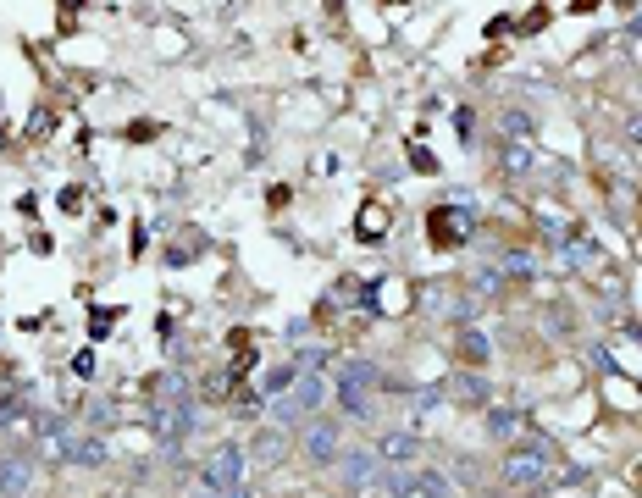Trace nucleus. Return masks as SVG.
<instances>
[{
  "instance_id": "obj_8",
  "label": "nucleus",
  "mask_w": 642,
  "mask_h": 498,
  "mask_svg": "<svg viewBox=\"0 0 642 498\" xmlns=\"http://www.w3.org/2000/svg\"><path fill=\"white\" fill-rule=\"evenodd\" d=\"M34 460H23V454H12V460H0V498H28V487H34Z\"/></svg>"
},
{
  "instance_id": "obj_25",
  "label": "nucleus",
  "mask_w": 642,
  "mask_h": 498,
  "mask_svg": "<svg viewBox=\"0 0 642 498\" xmlns=\"http://www.w3.org/2000/svg\"><path fill=\"white\" fill-rule=\"evenodd\" d=\"M111 498H122V493H111Z\"/></svg>"
},
{
  "instance_id": "obj_2",
  "label": "nucleus",
  "mask_w": 642,
  "mask_h": 498,
  "mask_svg": "<svg viewBox=\"0 0 642 498\" xmlns=\"http://www.w3.org/2000/svg\"><path fill=\"white\" fill-rule=\"evenodd\" d=\"M194 415H200V404H194L189 393L150 399V432H155V443H161V449H178V443L194 432Z\"/></svg>"
},
{
  "instance_id": "obj_12",
  "label": "nucleus",
  "mask_w": 642,
  "mask_h": 498,
  "mask_svg": "<svg viewBox=\"0 0 642 498\" xmlns=\"http://www.w3.org/2000/svg\"><path fill=\"white\" fill-rule=\"evenodd\" d=\"M333 393H338V410H344L349 421H371V415H377V404H371V388H355V382H338V377H333Z\"/></svg>"
},
{
  "instance_id": "obj_16",
  "label": "nucleus",
  "mask_w": 642,
  "mask_h": 498,
  "mask_svg": "<svg viewBox=\"0 0 642 498\" xmlns=\"http://www.w3.org/2000/svg\"><path fill=\"white\" fill-rule=\"evenodd\" d=\"M294 382H299V366H294V360H283V366H272L261 377V399H277V393H288Z\"/></svg>"
},
{
  "instance_id": "obj_15",
  "label": "nucleus",
  "mask_w": 642,
  "mask_h": 498,
  "mask_svg": "<svg viewBox=\"0 0 642 498\" xmlns=\"http://www.w3.org/2000/svg\"><path fill=\"white\" fill-rule=\"evenodd\" d=\"M454 493V482L443 471H432V465H421L416 471V487H410V498H449Z\"/></svg>"
},
{
  "instance_id": "obj_13",
  "label": "nucleus",
  "mask_w": 642,
  "mask_h": 498,
  "mask_svg": "<svg viewBox=\"0 0 642 498\" xmlns=\"http://www.w3.org/2000/svg\"><path fill=\"white\" fill-rule=\"evenodd\" d=\"M288 449H294V443H288V427H272V421H266V427H261V438H255V449H250V460L277 465Z\"/></svg>"
},
{
  "instance_id": "obj_14",
  "label": "nucleus",
  "mask_w": 642,
  "mask_h": 498,
  "mask_svg": "<svg viewBox=\"0 0 642 498\" xmlns=\"http://www.w3.org/2000/svg\"><path fill=\"white\" fill-rule=\"evenodd\" d=\"M515 427H526V415L515 404H488V438H515Z\"/></svg>"
},
{
  "instance_id": "obj_11",
  "label": "nucleus",
  "mask_w": 642,
  "mask_h": 498,
  "mask_svg": "<svg viewBox=\"0 0 642 498\" xmlns=\"http://www.w3.org/2000/svg\"><path fill=\"white\" fill-rule=\"evenodd\" d=\"M327 393H333V382H321V371H299V382H294V399H299V410H305V421H310V415H321Z\"/></svg>"
},
{
  "instance_id": "obj_4",
  "label": "nucleus",
  "mask_w": 642,
  "mask_h": 498,
  "mask_svg": "<svg viewBox=\"0 0 642 498\" xmlns=\"http://www.w3.org/2000/svg\"><path fill=\"white\" fill-rule=\"evenodd\" d=\"M299 454H305L316 471L338 465V454H344V427H338L333 415H310V421H299Z\"/></svg>"
},
{
  "instance_id": "obj_24",
  "label": "nucleus",
  "mask_w": 642,
  "mask_h": 498,
  "mask_svg": "<svg viewBox=\"0 0 642 498\" xmlns=\"http://www.w3.org/2000/svg\"><path fill=\"white\" fill-rule=\"evenodd\" d=\"M626 139H631V144H637V150H642V117H631V122H626Z\"/></svg>"
},
{
  "instance_id": "obj_20",
  "label": "nucleus",
  "mask_w": 642,
  "mask_h": 498,
  "mask_svg": "<svg viewBox=\"0 0 642 498\" xmlns=\"http://www.w3.org/2000/svg\"><path fill=\"white\" fill-rule=\"evenodd\" d=\"M294 366L299 371H327V366H333V349H327V344H321V349H299Z\"/></svg>"
},
{
  "instance_id": "obj_3",
  "label": "nucleus",
  "mask_w": 642,
  "mask_h": 498,
  "mask_svg": "<svg viewBox=\"0 0 642 498\" xmlns=\"http://www.w3.org/2000/svg\"><path fill=\"white\" fill-rule=\"evenodd\" d=\"M382 454L371 449V443H360V449H344L338 454V487H344L349 498H371V493H382Z\"/></svg>"
},
{
  "instance_id": "obj_7",
  "label": "nucleus",
  "mask_w": 642,
  "mask_h": 498,
  "mask_svg": "<svg viewBox=\"0 0 642 498\" xmlns=\"http://www.w3.org/2000/svg\"><path fill=\"white\" fill-rule=\"evenodd\" d=\"M56 465H78V471H89V465H106V438H100V432H72Z\"/></svg>"
},
{
  "instance_id": "obj_6",
  "label": "nucleus",
  "mask_w": 642,
  "mask_h": 498,
  "mask_svg": "<svg viewBox=\"0 0 642 498\" xmlns=\"http://www.w3.org/2000/svg\"><path fill=\"white\" fill-rule=\"evenodd\" d=\"M371 449L382 454V465H416V454H421V432L416 427H388Z\"/></svg>"
},
{
  "instance_id": "obj_23",
  "label": "nucleus",
  "mask_w": 642,
  "mask_h": 498,
  "mask_svg": "<svg viewBox=\"0 0 642 498\" xmlns=\"http://www.w3.org/2000/svg\"><path fill=\"white\" fill-rule=\"evenodd\" d=\"M189 498H250V487H238V493H216V487H205V482H200Z\"/></svg>"
},
{
  "instance_id": "obj_9",
  "label": "nucleus",
  "mask_w": 642,
  "mask_h": 498,
  "mask_svg": "<svg viewBox=\"0 0 642 498\" xmlns=\"http://www.w3.org/2000/svg\"><path fill=\"white\" fill-rule=\"evenodd\" d=\"M532 161H537L532 139H504L499 144V172L504 178H532Z\"/></svg>"
},
{
  "instance_id": "obj_18",
  "label": "nucleus",
  "mask_w": 642,
  "mask_h": 498,
  "mask_svg": "<svg viewBox=\"0 0 642 498\" xmlns=\"http://www.w3.org/2000/svg\"><path fill=\"white\" fill-rule=\"evenodd\" d=\"M454 338H460V355H465V360H476V366H482V360L493 355V349H488V332H476V327H460V332H454Z\"/></svg>"
},
{
  "instance_id": "obj_21",
  "label": "nucleus",
  "mask_w": 642,
  "mask_h": 498,
  "mask_svg": "<svg viewBox=\"0 0 642 498\" xmlns=\"http://www.w3.org/2000/svg\"><path fill=\"white\" fill-rule=\"evenodd\" d=\"M504 139H532V117L526 111H504Z\"/></svg>"
},
{
  "instance_id": "obj_1",
  "label": "nucleus",
  "mask_w": 642,
  "mask_h": 498,
  "mask_svg": "<svg viewBox=\"0 0 642 498\" xmlns=\"http://www.w3.org/2000/svg\"><path fill=\"white\" fill-rule=\"evenodd\" d=\"M200 482L216 487V493H238V487H250V449L233 438L211 443V454L200 460Z\"/></svg>"
},
{
  "instance_id": "obj_10",
  "label": "nucleus",
  "mask_w": 642,
  "mask_h": 498,
  "mask_svg": "<svg viewBox=\"0 0 642 498\" xmlns=\"http://www.w3.org/2000/svg\"><path fill=\"white\" fill-rule=\"evenodd\" d=\"M449 399H454V404H476V410H488V404H493V382L476 377V371H460V377L449 382Z\"/></svg>"
},
{
  "instance_id": "obj_5",
  "label": "nucleus",
  "mask_w": 642,
  "mask_h": 498,
  "mask_svg": "<svg viewBox=\"0 0 642 498\" xmlns=\"http://www.w3.org/2000/svg\"><path fill=\"white\" fill-rule=\"evenodd\" d=\"M548 471H554L548 443H515V449H504V460H499V476L510 487H543Z\"/></svg>"
},
{
  "instance_id": "obj_19",
  "label": "nucleus",
  "mask_w": 642,
  "mask_h": 498,
  "mask_svg": "<svg viewBox=\"0 0 642 498\" xmlns=\"http://www.w3.org/2000/svg\"><path fill=\"white\" fill-rule=\"evenodd\" d=\"M499 272H504V277H532L537 261L526 255V249H510V255H499Z\"/></svg>"
},
{
  "instance_id": "obj_17",
  "label": "nucleus",
  "mask_w": 642,
  "mask_h": 498,
  "mask_svg": "<svg viewBox=\"0 0 642 498\" xmlns=\"http://www.w3.org/2000/svg\"><path fill=\"white\" fill-rule=\"evenodd\" d=\"M410 487H416V465H388L382 471V493L388 498H410Z\"/></svg>"
},
{
  "instance_id": "obj_22",
  "label": "nucleus",
  "mask_w": 642,
  "mask_h": 498,
  "mask_svg": "<svg viewBox=\"0 0 642 498\" xmlns=\"http://www.w3.org/2000/svg\"><path fill=\"white\" fill-rule=\"evenodd\" d=\"M200 399L205 404H216V399H227V371H211V377L200 382Z\"/></svg>"
}]
</instances>
